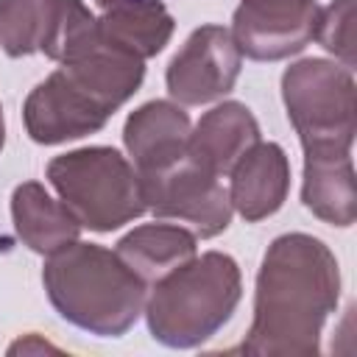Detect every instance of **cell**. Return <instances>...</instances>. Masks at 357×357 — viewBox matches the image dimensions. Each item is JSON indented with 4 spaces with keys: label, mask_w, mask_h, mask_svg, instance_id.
Returning a JSON list of instances; mask_svg holds the SVG:
<instances>
[{
    "label": "cell",
    "mask_w": 357,
    "mask_h": 357,
    "mask_svg": "<svg viewBox=\"0 0 357 357\" xmlns=\"http://www.w3.org/2000/svg\"><path fill=\"white\" fill-rule=\"evenodd\" d=\"M340 298V268L329 245L312 234L276 237L259 265L254 287V318L243 354L315 357L321 329Z\"/></svg>",
    "instance_id": "6da1fadb"
},
{
    "label": "cell",
    "mask_w": 357,
    "mask_h": 357,
    "mask_svg": "<svg viewBox=\"0 0 357 357\" xmlns=\"http://www.w3.org/2000/svg\"><path fill=\"white\" fill-rule=\"evenodd\" d=\"M42 284L67 324L98 337L126 335L148 298V284L114 251L81 240L47 257Z\"/></svg>",
    "instance_id": "7a4b0ae2"
},
{
    "label": "cell",
    "mask_w": 357,
    "mask_h": 357,
    "mask_svg": "<svg viewBox=\"0 0 357 357\" xmlns=\"http://www.w3.org/2000/svg\"><path fill=\"white\" fill-rule=\"evenodd\" d=\"M243 296L237 262L223 251L195 254L151 284L145 321L167 349H195L229 324Z\"/></svg>",
    "instance_id": "3957f363"
},
{
    "label": "cell",
    "mask_w": 357,
    "mask_h": 357,
    "mask_svg": "<svg viewBox=\"0 0 357 357\" xmlns=\"http://www.w3.org/2000/svg\"><path fill=\"white\" fill-rule=\"evenodd\" d=\"M47 181L81 229L114 231L145 209L137 167L114 148L89 145L47 162Z\"/></svg>",
    "instance_id": "277c9868"
},
{
    "label": "cell",
    "mask_w": 357,
    "mask_h": 357,
    "mask_svg": "<svg viewBox=\"0 0 357 357\" xmlns=\"http://www.w3.org/2000/svg\"><path fill=\"white\" fill-rule=\"evenodd\" d=\"M354 92V70L329 59H301L282 73V100L304 151H351Z\"/></svg>",
    "instance_id": "5b68a950"
},
{
    "label": "cell",
    "mask_w": 357,
    "mask_h": 357,
    "mask_svg": "<svg viewBox=\"0 0 357 357\" xmlns=\"http://www.w3.org/2000/svg\"><path fill=\"white\" fill-rule=\"evenodd\" d=\"M145 209L153 212L159 220L184 223L195 237H218L231 223V201L215 173L204 170L198 162L178 159L176 165L139 176Z\"/></svg>",
    "instance_id": "8992f818"
},
{
    "label": "cell",
    "mask_w": 357,
    "mask_h": 357,
    "mask_svg": "<svg viewBox=\"0 0 357 357\" xmlns=\"http://www.w3.org/2000/svg\"><path fill=\"white\" fill-rule=\"evenodd\" d=\"M243 53L223 25L195 28L170 59L165 84L178 106H204L229 95L237 84Z\"/></svg>",
    "instance_id": "52a82bcc"
},
{
    "label": "cell",
    "mask_w": 357,
    "mask_h": 357,
    "mask_svg": "<svg viewBox=\"0 0 357 357\" xmlns=\"http://www.w3.org/2000/svg\"><path fill=\"white\" fill-rule=\"evenodd\" d=\"M318 8L315 0H240L229 31L243 56L279 61L312 42Z\"/></svg>",
    "instance_id": "ba28073f"
},
{
    "label": "cell",
    "mask_w": 357,
    "mask_h": 357,
    "mask_svg": "<svg viewBox=\"0 0 357 357\" xmlns=\"http://www.w3.org/2000/svg\"><path fill=\"white\" fill-rule=\"evenodd\" d=\"M86 11L81 0H0V47L11 59L45 53L59 61Z\"/></svg>",
    "instance_id": "9c48e42d"
},
{
    "label": "cell",
    "mask_w": 357,
    "mask_h": 357,
    "mask_svg": "<svg viewBox=\"0 0 357 357\" xmlns=\"http://www.w3.org/2000/svg\"><path fill=\"white\" fill-rule=\"evenodd\" d=\"M25 131L39 145H59L100 131L109 114L89 100L61 70H53L31 89L22 106Z\"/></svg>",
    "instance_id": "30bf717a"
},
{
    "label": "cell",
    "mask_w": 357,
    "mask_h": 357,
    "mask_svg": "<svg viewBox=\"0 0 357 357\" xmlns=\"http://www.w3.org/2000/svg\"><path fill=\"white\" fill-rule=\"evenodd\" d=\"M190 117L173 100H148L123 126V145L139 176L159 173L187 156Z\"/></svg>",
    "instance_id": "8fae6325"
},
{
    "label": "cell",
    "mask_w": 357,
    "mask_h": 357,
    "mask_svg": "<svg viewBox=\"0 0 357 357\" xmlns=\"http://www.w3.org/2000/svg\"><path fill=\"white\" fill-rule=\"evenodd\" d=\"M229 176L231 209L248 223L271 218L287 201L290 162L284 148L276 142H257L254 148H248L240 162L229 170Z\"/></svg>",
    "instance_id": "7c38bea8"
},
{
    "label": "cell",
    "mask_w": 357,
    "mask_h": 357,
    "mask_svg": "<svg viewBox=\"0 0 357 357\" xmlns=\"http://www.w3.org/2000/svg\"><path fill=\"white\" fill-rule=\"evenodd\" d=\"M59 70L109 117L139 89L145 78V61L103 42V36L64 61Z\"/></svg>",
    "instance_id": "4fadbf2b"
},
{
    "label": "cell",
    "mask_w": 357,
    "mask_h": 357,
    "mask_svg": "<svg viewBox=\"0 0 357 357\" xmlns=\"http://www.w3.org/2000/svg\"><path fill=\"white\" fill-rule=\"evenodd\" d=\"M259 142V123L248 106L237 100H223L209 109L187 139V153L204 170L229 176V170L240 162V156Z\"/></svg>",
    "instance_id": "5bb4252c"
},
{
    "label": "cell",
    "mask_w": 357,
    "mask_h": 357,
    "mask_svg": "<svg viewBox=\"0 0 357 357\" xmlns=\"http://www.w3.org/2000/svg\"><path fill=\"white\" fill-rule=\"evenodd\" d=\"M304 206L324 223L351 226L357 218V184L351 151H304Z\"/></svg>",
    "instance_id": "9a60e30c"
},
{
    "label": "cell",
    "mask_w": 357,
    "mask_h": 357,
    "mask_svg": "<svg viewBox=\"0 0 357 357\" xmlns=\"http://www.w3.org/2000/svg\"><path fill=\"white\" fill-rule=\"evenodd\" d=\"M11 220L22 245L42 257L61 251L81 234V223L75 220V215L61 201H56L39 181H22L14 187Z\"/></svg>",
    "instance_id": "2e32d148"
},
{
    "label": "cell",
    "mask_w": 357,
    "mask_h": 357,
    "mask_svg": "<svg viewBox=\"0 0 357 357\" xmlns=\"http://www.w3.org/2000/svg\"><path fill=\"white\" fill-rule=\"evenodd\" d=\"M100 11L98 31L103 42L142 61L162 53L176 28L162 0H106Z\"/></svg>",
    "instance_id": "e0dca14e"
},
{
    "label": "cell",
    "mask_w": 357,
    "mask_h": 357,
    "mask_svg": "<svg viewBox=\"0 0 357 357\" xmlns=\"http://www.w3.org/2000/svg\"><path fill=\"white\" fill-rule=\"evenodd\" d=\"M195 234L178 223H142L117 240L114 254L145 282L153 284L195 257Z\"/></svg>",
    "instance_id": "ac0fdd59"
},
{
    "label": "cell",
    "mask_w": 357,
    "mask_h": 357,
    "mask_svg": "<svg viewBox=\"0 0 357 357\" xmlns=\"http://www.w3.org/2000/svg\"><path fill=\"white\" fill-rule=\"evenodd\" d=\"M354 20H357V0H332L329 6L318 8L315 33H312V39L349 70H354L357 64Z\"/></svg>",
    "instance_id": "d6986e66"
},
{
    "label": "cell",
    "mask_w": 357,
    "mask_h": 357,
    "mask_svg": "<svg viewBox=\"0 0 357 357\" xmlns=\"http://www.w3.org/2000/svg\"><path fill=\"white\" fill-rule=\"evenodd\" d=\"M31 351H59V349L50 346V343H45V340H39L36 335H28L25 340H17L8 349V354H31Z\"/></svg>",
    "instance_id": "ffe728a7"
},
{
    "label": "cell",
    "mask_w": 357,
    "mask_h": 357,
    "mask_svg": "<svg viewBox=\"0 0 357 357\" xmlns=\"http://www.w3.org/2000/svg\"><path fill=\"white\" fill-rule=\"evenodd\" d=\"M3 142H6V120H3V106H0V151H3Z\"/></svg>",
    "instance_id": "44dd1931"
}]
</instances>
